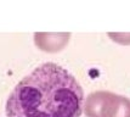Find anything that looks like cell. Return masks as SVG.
<instances>
[{
  "instance_id": "3",
  "label": "cell",
  "mask_w": 130,
  "mask_h": 117,
  "mask_svg": "<svg viewBox=\"0 0 130 117\" xmlns=\"http://www.w3.org/2000/svg\"><path fill=\"white\" fill-rule=\"evenodd\" d=\"M69 37V33H35L34 43L40 50L46 53H57L68 44Z\"/></svg>"
},
{
  "instance_id": "2",
  "label": "cell",
  "mask_w": 130,
  "mask_h": 117,
  "mask_svg": "<svg viewBox=\"0 0 130 117\" xmlns=\"http://www.w3.org/2000/svg\"><path fill=\"white\" fill-rule=\"evenodd\" d=\"M111 94H112L111 92L99 90L88 95L83 105V111L85 112V116L105 117Z\"/></svg>"
},
{
  "instance_id": "4",
  "label": "cell",
  "mask_w": 130,
  "mask_h": 117,
  "mask_svg": "<svg viewBox=\"0 0 130 117\" xmlns=\"http://www.w3.org/2000/svg\"><path fill=\"white\" fill-rule=\"evenodd\" d=\"M105 117H130V99L112 93Z\"/></svg>"
},
{
  "instance_id": "1",
  "label": "cell",
  "mask_w": 130,
  "mask_h": 117,
  "mask_svg": "<svg viewBox=\"0 0 130 117\" xmlns=\"http://www.w3.org/2000/svg\"><path fill=\"white\" fill-rule=\"evenodd\" d=\"M84 93L66 68L46 62L34 68L9 95L6 117H80Z\"/></svg>"
}]
</instances>
